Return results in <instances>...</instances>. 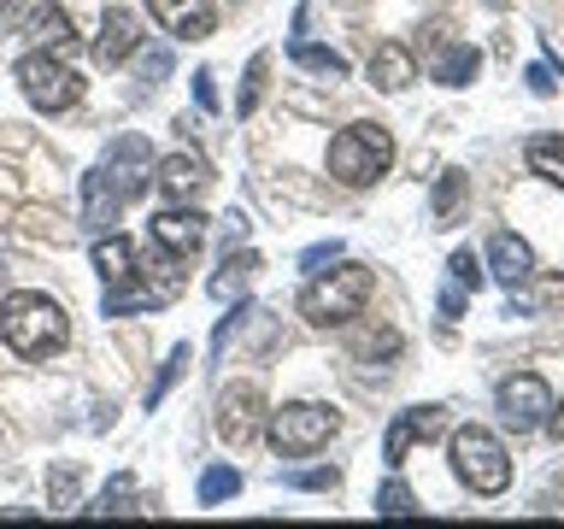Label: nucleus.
Listing matches in <instances>:
<instances>
[{"label":"nucleus","mask_w":564,"mask_h":529,"mask_svg":"<svg viewBox=\"0 0 564 529\" xmlns=\"http://www.w3.org/2000/svg\"><path fill=\"white\" fill-rule=\"evenodd\" d=\"M153 148H148V136H118L112 148L100 153V165L88 171V183H83V224H88V236H106V229L118 224V212L141 201V188L153 183Z\"/></svg>","instance_id":"1"},{"label":"nucleus","mask_w":564,"mask_h":529,"mask_svg":"<svg viewBox=\"0 0 564 529\" xmlns=\"http://www.w3.org/2000/svg\"><path fill=\"white\" fill-rule=\"evenodd\" d=\"M0 342H7L18 359H47L70 342V324H65V306L35 289H18L0 300Z\"/></svg>","instance_id":"2"},{"label":"nucleus","mask_w":564,"mask_h":529,"mask_svg":"<svg viewBox=\"0 0 564 529\" xmlns=\"http://www.w3.org/2000/svg\"><path fill=\"white\" fill-rule=\"evenodd\" d=\"M370 289H377L370 264H335V271H317L306 282V294H300V317L317 324V330H341V324H352V317H365Z\"/></svg>","instance_id":"3"},{"label":"nucleus","mask_w":564,"mask_h":529,"mask_svg":"<svg viewBox=\"0 0 564 529\" xmlns=\"http://www.w3.org/2000/svg\"><path fill=\"white\" fill-rule=\"evenodd\" d=\"M388 165H394V136H388V123H347V130L329 141V176L341 188H370L377 176H388Z\"/></svg>","instance_id":"4"},{"label":"nucleus","mask_w":564,"mask_h":529,"mask_svg":"<svg viewBox=\"0 0 564 529\" xmlns=\"http://www.w3.org/2000/svg\"><path fill=\"white\" fill-rule=\"evenodd\" d=\"M453 476L470 494H506L511 488V453H506V441L494 435V430H482V423L453 430Z\"/></svg>","instance_id":"5"},{"label":"nucleus","mask_w":564,"mask_h":529,"mask_svg":"<svg viewBox=\"0 0 564 529\" xmlns=\"http://www.w3.org/2000/svg\"><path fill=\"white\" fill-rule=\"evenodd\" d=\"M335 430H341V412L312 406V400H289V406H276V412L264 418V435H271V447L282 458H306L317 447H329Z\"/></svg>","instance_id":"6"},{"label":"nucleus","mask_w":564,"mask_h":529,"mask_svg":"<svg viewBox=\"0 0 564 529\" xmlns=\"http://www.w3.org/2000/svg\"><path fill=\"white\" fill-rule=\"evenodd\" d=\"M18 88H24V100L35 112H70L83 100V77L65 65V53H47V47L18 60Z\"/></svg>","instance_id":"7"},{"label":"nucleus","mask_w":564,"mask_h":529,"mask_svg":"<svg viewBox=\"0 0 564 529\" xmlns=\"http://www.w3.org/2000/svg\"><path fill=\"white\" fill-rule=\"evenodd\" d=\"M264 430V388L259 382H236L218 395V441L224 447H253Z\"/></svg>","instance_id":"8"},{"label":"nucleus","mask_w":564,"mask_h":529,"mask_svg":"<svg viewBox=\"0 0 564 529\" xmlns=\"http://www.w3.org/2000/svg\"><path fill=\"white\" fill-rule=\"evenodd\" d=\"M546 412H553V388H546L535 370H518V377H506L500 382V418H506V430H541Z\"/></svg>","instance_id":"9"},{"label":"nucleus","mask_w":564,"mask_h":529,"mask_svg":"<svg viewBox=\"0 0 564 529\" xmlns=\"http://www.w3.org/2000/svg\"><path fill=\"white\" fill-rule=\"evenodd\" d=\"M447 430V406H405V412L394 418V430H388L382 441V458L388 465H405V453L417 447V441H430Z\"/></svg>","instance_id":"10"},{"label":"nucleus","mask_w":564,"mask_h":529,"mask_svg":"<svg viewBox=\"0 0 564 529\" xmlns=\"http://www.w3.org/2000/svg\"><path fill=\"white\" fill-rule=\"evenodd\" d=\"M200 241H206V218L194 206H171V212H159V218H153V247H159V253L194 259V253H200Z\"/></svg>","instance_id":"11"},{"label":"nucleus","mask_w":564,"mask_h":529,"mask_svg":"<svg viewBox=\"0 0 564 529\" xmlns=\"http://www.w3.org/2000/svg\"><path fill=\"white\" fill-rule=\"evenodd\" d=\"M153 183H159V194H165V201L188 206L194 194L212 183V165H206L200 153H171V159H159V165H153Z\"/></svg>","instance_id":"12"},{"label":"nucleus","mask_w":564,"mask_h":529,"mask_svg":"<svg viewBox=\"0 0 564 529\" xmlns=\"http://www.w3.org/2000/svg\"><path fill=\"white\" fill-rule=\"evenodd\" d=\"M153 18L165 24V35L176 42H206L212 24H218V12H212V0H148Z\"/></svg>","instance_id":"13"},{"label":"nucleus","mask_w":564,"mask_h":529,"mask_svg":"<svg viewBox=\"0 0 564 529\" xmlns=\"http://www.w3.org/2000/svg\"><path fill=\"white\" fill-rule=\"evenodd\" d=\"M488 277L506 282V289H523V282L535 277V253H529V241L511 236V229H500V236L488 241Z\"/></svg>","instance_id":"14"},{"label":"nucleus","mask_w":564,"mask_h":529,"mask_svg":"<svg viewBox=\"0 0 564 529\" xmlns=\"http://www.w3.org/2000/svg\"><path fill=\"white\" fill-rule=\"evenodd\" d=\"M370 83L382 88V95H400V88L417 83V53L400 47V42H382L377 53H370Z\"/></svg>","instance_id":"15"},{"label":"nucleus","mask_w":564,"mask_h":529,"mask_svg":"<svg viewBox=\"0 0 564 529\" xmlns=\"http://www.w3.org/2000/svg\"><path fill=\"white\" fill-rule=\"evenodd\" d=\"M135 47H141V18H135V12H123V7H112V12H106V24H100L95 60H100V65H123Z\"/></svg>","instance_id":"16"},{"label":"nucleus","mask_w":564,"mask_h":529,"mask_svg":"<svg viewBox=\"0 0 564 529\" xmlns=\"http://www.w3.org/2000/svg\"><path fill=\"white\" fill-rule=\"evenodd\" d=\"M95 271L106 289H123V282H135V241L130 236H100L95 247Z\"/></svg>","instance_id":"17"},{"label":"nucleus","mask_w":564,"mask_h":529,"mask_svg":"<svg viewBox=\"0 0 564 529\" xmlns=\"http://www.w3.org/2000/svg\"><path fill=\"white\" fill-rule=\"evenodd\" d=\"M430 71H435V83H447V88H465L476 71H482V53H476L470 42H447L430 60Z\"/></svg>","instance_id":"18"},{"label":"nucleus","mask_w":564,"mask_h":529,"mask_svg":"<svg viewBox=\"0 0 564 529\" xmlns=\"http://www.w3.org/2000/svg\"><path fill=\"white\" fill-rule=\"evenodd\" d=\"M24 35H30L35 47H47V53H65L70 42H77V30H70V18H65L59 7H35L30 24H24Z\"/></svg>","instance_id":"19"},{"label":"nucleus","mask_w":564,"mask_h":529,"mask_svg":"<svg viewBox=\"0 0 564 529\" xmlns=\"http://www.w3.org/2000/svg\"><path fill=\"white\" fill-rule=\"evenodd\" d=\"M523 159H529V171H535L541 183L564 188V136H529Z\"/></svg>","instance_id":"20"},{"label":"nucleus","mask_w":564,"mask_h":529,"mask_svg":"<svg viewBox=\"0 0 564 529\" xmlns=\"http://www.w3.org/2000/svg\"><path fill=\"white\" fill-rule=\"evenodd\" d=\"M253 271H259V259H253V253H236V247H229V259L218 264V277H212V300H241V294H247V282H253Z\"/></svg>","instance_id":"21"},{"label":"nucleus","mask_w":564,"mask_h":529,"mask_svg":"<svg viewBox=\"0 0 564 529\" xmlns=\"http://www.w3.org/2000/svg\"><path fill=\"white\" fill-rule=\"evenodd\" d=\"M289 60H294L300 71H312V77H347V60H341V53L306 42L300 30H294V42H289Z\"/></svg>","instance_id":"22"},{"label":"nucleus","mask_w":564,"mask_h":529,"mask_svg":"<svg viewBox=\"0 0 564 529\" xmlns=\"http://www.w3.org/2000/svg\"><path fill=\"white\" fill-rule=\"evenodd\" d=\"M465 194H470L465 171H441V183H435V224H453L458 212H465Z\"/></svg>","instance_id":"23"},{"label":"nucleus","mask_w":564,"mask_h":529,"mask_svg":"<svg viewBox=\"0 0 564 529\" xmlns=\"http://www.w3.org/2000/svg\"><path fill=\"white\" fill-rule=\"evenodd\" d=\"M188 365H194V353H188V342H183V347H171V359L159 365V377H153V388H148V412H153L159 400H165V388H171L176 377H183Z\"/></svg>","instance_id":"24"},{"label":"nucleus","mask_w":564,"mask_h":529,"mask_svg":"<svg viewBox=\"0 0 564 529\" xmlns=\"http://www.w3.org/2000/svg\"><path fill=\"white\" fill-rule=\"evenodd\" d=\"M229 494H241V471L212 465V471L200 476V506H218V500H229Z\"/></svg>","instance_id":"25"},{"label":"nucleus","mask_w":564,"mask_h":529,"mask_svg":"<svg viewBox=\"0 0 564 529\" xmlns=\"http://www.w3.org/2000/svg\"><path fill=\"white\" fill-rule=\"evenodd\" d=\"M352 353H359V359H394V353H400V335L394 330H359V335H352Z\"/></svg>","instance_id":"26"},{"label":"nucleus","mask_w":564,"mask_h":529,"mask_svg":"<svg viewBox=\"0 0 564 529\" xmlns=\"http://www.w3.org/2000/svg\"><path fill=\"white\" fill-rule=\"evenodd\" d=\"M130 494H135V476L123 471V476H112V483H106V494H100V500L88 506V511H95V518H112V511H130V506H123Z\"/></svg>","instance_id":"27"},{"label":"nucleus","mask_w":564,"mask_h":529,"mask_svg":"<svg viewBox=\"0 0 564 529\" xmlns=\"http://www.w3.org/2000/svg\"><path fill=\"white\" fill-rule=\"evenodd\" d=\"M412 511H417V500H412V488H405L400 476H394V483H388V488L377 494V518H412Z\"/></svg>","instance_id":"28"},{"label":"nucleus","mask_w":564,"mask_h":529,"mask_svg":"<svg viewBox=\"0 0 564 529\" xmlns=\"http://www.w3.org/2000/svg\"><path fill=\"white\" fill-rule=\"evenodd\" d=\"M447 282H458V289H482V264H476V253H470V247H458V253L447 259Z\"/></svg>","instance_id":"29"},{"label":"nucleus","mask_w":564,"mask_h":529,"mask_svg":"<svg viewBox=\"0 0 564 529\" xmlns=\"http://www.w3.org/2000/svg\"><path fill=\"white\" fill-rule=\"evenodd\" d=\"M264 71H271V60L264 53H253V65H247V83H241V100H236V112L247 118L259 106V95H264Z\"/></svg>","instance_id":"30"},{"label":"nucleus","mask_w":564,"mask_h":529,"mask_svg":"<svg viewBox=\"0 0 564 529\" xmlns=\"http://www.w3.org/2000/svg\"><path fill=\"white\" fill-rule=\"evenodd\" d=\"M341 259V241H317V247H306V253H300V271H324V264H335Z\"/></svg>","instance_id":"31"},{"label":"nucleus","mask_w":564,"mask_h":529,"mask_svg":"<svg viewBox=\"0 0 564 529\" xmlns=\"http://www.w3.org/2000/svg\"><path fill=\"white\" fill-rule=\"evenodd\" d=\"M282 483H289V488H335V483H341V471H289V476H282Z\"/></svg>","instance_id":"32"},{"label":"nucleus","mask_w":564,"mask_h":529,"mask_svg":"<svg viewBox=\"0 0 564 529\" xmlns=\"http://www.w3.org/2000/svg\"><path fill=\"white\" fill-rule=\"evenodd\" d=\"M165 71H171V53H165V47H148V53H141V77H148V88L165 83Z\"/></svg>","instance_id":"33"},{"label":"nucleus","mask_w":564,"mask_h":529,"mask_svg":"<svg viewBox=\"0 0 564 529\" xmlns=\"http://www.w3.org/2000/svg\"><path fill=\"white\" fill-rule=\"evenodd\" d=\"M194 100H200L206 112H218V88H212V71H200V77H194Z\"/></svg>","instance_id":"34"},{"label":"nucleus","mask_w":564,"mask_h":529,"mask_svg":"<svg viewBox=\"0 0 564 529\" xmlns=\"http://www.w3.org/2000/svg\"><path fill=\"white\" fill-rule=\"evenodd\" d=\"M224 241H229V247L247 241V218H241V212H229V218H224Z\"/></svg>","instance_id":"35"},{"label":"nucleus","mask_w":564,"mask_h":529,"mask_svg":"<svg viewBox=\"0 0 564 529\" xmlns=\"http://www.w3.org/2000/svg\"><path fill=\"white\" fill-rule=\"evenodd\" d=\"M529 88H535V95H553V65H535V71H529Z\"/></svg>","instance_id":"36"},{"label":"nucleus","mask_w":564,"mask_h":529,"mask_svg":"<svg viewBox=\"0 0 564 529\" xmlns=\"http://www.w3.org/2000/svg\"><path fill=\"white\" fill-rule=\"evenodd\" d=\"M70 488H77V471H59V476H53V500H59V506H70Z\"/></svg>","instance_id":"37"},{"label":"nucleus","mask_w":564,"mask_h":529,"mask_svg":"<svg viewBox=\"0 0 564 529\" xmlns=\"http://www.w3.org/2000/svg\"><path fill=\"white\" fill-rule=\"evenodd\" d=\"M546 430H553V435H558V441H564V400H558V406H553V412H546Z\"/></svg>","instance_id":"38"},{"label":"nucleus","mask_w":564,"mask_h":529,"mask_svg":"<svg viewBox=\"0 0 564 529\" xmlns=\"http://www.w3.org/2000/svg\"><path fill=\"white\" fill-rule=\"evenodd\" d=\"M0 277H7V264H0Z\"/></svg>","instance_id":"39"}]
</instances>
